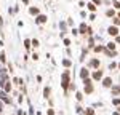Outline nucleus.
I'll return each mask as SVG.
<instances>
[{
  "label": "nucleus",
  "instance_id": "cd10ccee",
  "mask_svg": "<svg viewBox=\"0 0 120 115\" xmlns=\"http://www.w3.org/2000/svg\"><path fill=\"white\" fill-rule=\"evenodd\" d=\"M85 115H94V112H93L91 109H88V110H85Z\"/></svg>",
  "mask_w": 120,
  "mask_h": 115
},
{
  "label": "nucleus",
  "instance_id": "393cba45",
  "mask_svg": "<svg viewBox=\"0 0 120 115\" xmlns=\"http://www.w3.org/2000/svg\"><path fill=\"white\" fill-rule=\"evenodd\" d=\"M114 26H115V27L120 26V18H114Z\"/></svg>",
  "mask_w": 120,
  "mask_h": 115
},
{
  "label": "nucleus",
  "instance_id": "39448f33",
  "mask_svg": "<svg viewBox=\"0 0 120 115\" xmlns=\"http://www.w3.org/2000/svg\"><path fill=\"white\" fill-rule=\"evenodd\" d=\"M80 77H82L83 80H88L90 72H88V69H86V67H82V69H80Z\"/></svg>",
  "mask_w": 120,
  "mask_h": 115
},
{
  "label": "nucleus",
  "instance_id": "f8f14e48",
  "mask_svg": "<svg viewBox=\"0 0 120 115\" xmlns=\"http://www.w3.org/2000/svg\"><path fill=\"white\" fill-rule=\"evenodd\" d=\"M50 94H51V88H50V86H45V88H43V96L48 99V97H50Z\"/></svg>",
  "mask_w": 120,
  "mask_h": 115
},
{
  "label": "nucleus",
  "instance_id": "6ab92c4d",
  "mask_svg": "<svg viewBox=\"0 0 120 115\" xmlns=\"http://www.w3.org/2000/svg\"><path fill=\"white\" fill-rule=\"evenodd\" d=\"M32 47H34V48H38V47H40V42H38L37 38H32Z\"/></svg>",
  "mask_w": 120,
  "mask_h": 115
},
{
  "label": "nucleus",
  "instance_id": "c756f323",
  "mask_svg": "<svg viewBox=\"0 0 120 115\" xmlns=\"http://www.w3.org/2000/svg\"><path fill=\"white\" fill-rule=\"evenodd\" d=\"M64 45H66V47H69V45H71V40H69V38H64Z\"/></svg>",
  "mask_w": 120,
  "mask_h": 115
},
{
  "label": "nucleus",
  "instance_id": "5701e85b",
  "mask_svg": "<svg viewBox=\"0 0 120 115\" xmlns=\"http://www.w3.org/2000/svg\"><path fill=\"white\" fill-rule=\"evenodd\" d=\"M107 50H112V51H114V50H115V43H114V42L107 43Z\"/></svg>",
  "mask_w": 120,
  "mask_h": 115
},
{
  "label": "nucleus",
  "instance_id": "bb28decb",
  "mask_svg": "<svg viewBox=\"0 0 120 115\" xmlns=\"http://www.w3.org/2000/svg\"><path fill=\"white\" fill-rule=\"evenodd\" d=\"M7 67H8L10 72H13V64H11V62H7Z\"/></svg>",
  "mask_w": 120,
  "mask_h": 115
},
{
  "label": "nucleus",
  "instance_id": "7ed1b4c3",
  "mask_svg": "<svg viewBox=\"0 0 120 115\" xmlns=\"http://www.w3.org/2000/svg\"><path fill=\"white\" fill-rule=\"evenodd\" d=\"M46 21H48V16L46 14H38L37 18H35V24H45Z\"/></svg>",
  "mask_w": 120,
  "mask_h": 115
},
{
  "label": "nucleus",
  "instance_id": "b1692460",
  "mask_svg": "<svg viewBox=\"0 0 120 115\" xmlns=\"http://www.w3.org/2000/svg\"><path fill=\"white\" fill-rule=\"evenodd\" d=\"M94 51L96 53H101V51H106V50H104V47H94Z\"/></svg>",
  "mask_w": 120,
  "mask_h": 115
},
{
  "label": "nucleus",
  "instance_id": "f3484780",
  "mask_svg": "<svg viewBox=\"0 0 120 115\" xmlns=\"http://www.w3.org/2000/svg\"><path fill=\"white\" fill-rule=\"evenodd\" d=\"M63 66L64 67H71L72 66V61H71V59H63Z\"/></svg>",
  "mask_w": 120,
  "mask_h": 115
},
{
  "label": "nucleus",
  "instance_id": "2eb2a0df",
  "mask_svg": "<svg viewBox=\"0 0 120 115\" xmlns=\"http://www.w3.org/2000/svg\"><path fill=\"white\" fill-rule=\"evenodd\" d=\"M0 62H2V64H7V62H8V61H7V54H5L3 51L0 53Z\"/></svg>",
  "mask_w": 120,
  "mask_h": 115
},
{
  "label": "nucleus",
  "instance_id": "dca6fc26",
  "mask_svg": "<svg viewBox=\"0 0 120 115\" xmlns=\"http://www.w3.org/2000/svg\"><path fill=\"white\" fill-rule=\"evenodd\" d=\"M112 93H114V94H120V86L112 85Z\"/></svg>",
  "mask_w": 120,
  "mask_h": 115
},
{
  "label": "nucleus",
  "instance_id": "1a4fd4ad",
  "mask_svg": "<svg viewBox=\"0 0 120 115\" xmlns=\"http://www.w3.org/2000/svg\"><path fill=\"white\" fill-rule=\"evenodd\" d=\"M66 27H67V22H59V29H61V37H64L66 35Z\"/></svg>",
  "mask_w": 120,
  "mask_h": 115
},
{
  "label": "nucleus",
  "instance_id": "412c9836",
  "mask_svg": "<svg viewBox=\"0 0 120 115\" xmlns=\"http://www.w3.org/2000/svg\"><path fill=\"white\" fill-rule=\"evenodd\" d=\"M86 7H88V10H90V11H96V5H94V3H88Z\"/></svg>",
  "mask_w": 120,
  "mask_h": 115
},
{
  "label": "nucleus",
  "instance_id": "e433bc0d",
  "mask_svg": "<svg viewBox=\"0 0 120 115\" xmlns=\"http://www.w3.org/2000/svg\"><path fill=\"white\" fill-rule=\"evenodd\" d=\"M119 69H120V62H119Z\"/></svg>",
  "mask_w": 120,
  "mask_h": 115
},
{
  "label": "nucleus",
  "instance_id": "4be33fe9",
  "mask_svg": "<svg viewBox=\"0 0 120 115\" xmlns=\"http://www.w3.org/2000/svg\"><path fill=\"white\" fill-rule=\"evenodd\" d=\"M112 5H114V8L120 10V2H117V0H112Z\"/></svg>",
  "mask_w": 120,
  "mask_h": 115
},
{
  "label": "nucleus",
  "instance_id": "473e14b6",
  "mask_svg": "<svg viewBox=\"0 0 120 115\" xmlns=\"http://www.w3.org/2000/svg\"><path fill=\"white\" fill-rule=\"evenodd\" d=\"M22 3H24V5H29V3H30V0H22Z\"/></svg>",
  "mask_w": 120,
  "mask_h": 115
},
{
  "label": "nucleus",
  "instance_id": "f03ea898",
  "mask_svg": "<svg viewBox=\"0 0 120 115\" xmlns=\"http://www.w3.org/2000/svg\"><path fill=\"white\" fill-rule=\"evenodd\" d=\"M83 83H85V93H86V94L93 93V83H91V80H90V78H88V80H83Z\"/></svg>",
  "mask_w": 120,
  "mask_h": 115
},
{
  "label": "nucleus",
  "instance_id": "a878e982",
  "mask_svg": "<svg viewBox=\"0 0 120 115\" xmlns=\"http://www.w3.org/2000/svg\"><path fill=\"white\" fill-rule=\"evenodd\" d=\"M115 67H119V64H115V62H111V64H109V69H115Z\"/></svg>",
  "mask_w": 120,
  "mask_h": 115
},
{
  "label": "nucleus",
  "instance_id": "7c9ffc66",
  "mask_svg": "<svg viewBox=\"0 0 120 115\" xmlns=\"http://www.w3.org/2000/svg\"><path fill=\"white\" fill-rule=\"evenodd\" d=\"M32 59H34V61H37V59H38V54H37V53H32Z\"/></svg>",
  "mask_w": 120,
  "mask_h": 115
},
{
  "label": "nucleus",
  "instance_id": "6e6552de",
  "mask_svg": "<svg viewBox=\"0 0 120 115\" xmlns=\"http://www.w3.org/2000/svg\"><path fill=\"white\" fill-rule=\"evenodd\" d=\"M102 85L106 86V88H111V86H112V78H111V77H106V78L102 80Z\"/></svg>",
  "mask_w": 120,
  "mask_h": 115
},
{
  "label": "nucleus",
  "instance_id": "2f4dec72",
  "mask_svg": "<svg viewBox=\"0 0 120 115\" xmlns=\"http://www.w3.org/2000/svg\"><path fill=\"white\" fill-rule=\"evenodd\" d=\"M93 3L94 5H101V0H93Z\"/></svg>",
  "mask_w": 120,
  "mask_h": 115
},
{
  "label": "nucleus",
  "instance_id": "c85d7f7f",
  "mask_svg": "<svg viewBox=\"0 0 120 115\" xmlns=\"http://www.w3.org/2000/svg\"><path fill=\"white\" fill-rule=\"evenodd\" d=\"M75 97H77V99H79V101H82L83 94H82V93H77V94H75Z\"/></svg>",
  "mask_w": 120,
  "mask_h": 115
},
{
  "label": "nucleus",
  "instance_id": "c9c22d12",
  "mask_svg": "<svg viewBox=\"0 0 120 115\" xmlns=\"http://www.w3.org/2000/svg\"><path fill=\"white\" fill-rule=\"evenodd\" d=\"M115 40H117V42L120 43V35H117V38H115Z\"/></svg>",
  "mask_w": 120,
  "mask_h": 115
},
{
  "label": "nucleus",
  "instance_id": "0eeeda50",
  "mask_svg": "<svg viewBox=\"0 0 120 115\" xmlns=\"http://www.w3.org/2000/svg\"><path fill=\"white\" fill-rule=\"evenodd\" d=\"M101 78H102V70L98 69V70L93 72V80H101Z\"/></svg>",
  "mask_w": 120,
  "mask_h": 115
},
{
  "label": "nucleus",
  "instance_id": "423d86ee",
  "mask_svg": "<svg viewBox=\"0 0 120 115\" xmlns=\"http://www.w3.org/2000/svg\"><path fill=\"white\" fill-rule=\"evenodd\" d=\"M107 34L112 35V37H117V34H119V29L115 27V26H111V27L107 29Z\"/></svg>",
  "mask_w": 120,
  "mask_h": 115
},
{
  "label": "nucleus",
  "instance_id": "72a5a7b5",
  "mask_svg": "<svg viewBox=\"0 0 120 115\" xmlns=\"http://www.w3.org/2000/svg\"><path fill=\"white\" fill-rule=\"evenodd\" d=\"M2 107H3V101L0 99V112H2Z\"/></svg>",
  "mask_w": 120,
  "mask_h": 115
},
{
  "label": "nucleus",
  "instance_id": "9b49d317",
  "mask_svg": "<svg viewBox=\"0 0 120 115\" xmlns=\"http://www.w3.org/2000/svg\"><path fill=\"white\" fill-rule=\"evenodd\" d=\"M88 67H94V69L99 67V61H98V59H91V61L88 62Z\"/></svg>",
  "mask_w": 120,
  "mask_h": 115
},
{
  "label": "nucleus",
  "instance_id": "9d476101",
  "mask_svg": "<svg viewBox=\"0 0 120 115\" xmlns=\"http://www.w3.org/2000/svg\"><path fill=\"white\" fill-rule=\"evenodd\" d=\"M86 24H85V22H82V24H80V27H79V34H83V35H86Z\"/></svg>",
  "mask_w": 120,
  "mask_h": 115
},
{
  "label": "nucleus",
  "instance_id": "4c0bfd02",
  "mask_svg": "<svg viewBox=\"0 0 120 115\" xmlns=\"http://www.w3.org/2000/svg\"><path fill=\"white\" fill-rule=\"evenodd\" d=\"M119 18H120V13H119Z\"/></svg>",
  "mask_w": 120,
  "mask_h": 115
},
{
  "label": "nucleus",
  "instance_id": "20e7f679",
  "mask_svg": "<svg viewBox=\"0 0 120 115\" xmlns=\"http://www.w3.org/2000/svg\"><path fill=\"white\" fill-rule=\"evenodd\" d=\"M29 14H32V16H35V18H37L38 14H40L38 7H29Z\"/></svg>",
  "mask_w": 120,
  "mask_h": 115
},
{
  "label": "nucleus",
  "instance_id": "58836bf2",
  "mask_svg": "<svg viewBox=\"0 0 120 115\" xmlns=\"http://www.w3.org/2000/svg\"><path fill=\"white\" fill-rule=\"evenodd\" d=\"M119 112H120V110H119Z\"/></svg>",
  "mask_w": 120,
  "mask_h": 115
},
{
  "label": "nucleus",
  "instance_id": "a211bd4d",
  "mask_svg": "<svg viewBox=\"0 0 120 115\" xmlns=\"http://www.w3.org/2000/svg\"><path fill=\"white\" fill-rule=\"evenodd\" d=\"M114 14H115V11H114V10H112V8L106 10V16H107V18H111V16H114Z\"/></svg>",
  "mask_w": 120,
  "mask_h": 115
},
{
  "label": "nucleus",
  "instance_id": "ddd939ff",
  "mask_svg": "<svg viewBox=\"0 0 120 115\" xmlns=\"http://www.w3.org/2000/svg\"><path fill=\"white\" fill-rule=\"evenodd\" d=\"M11 88H13V86H11V83H10V82H7V83L3 85V91H5V93H10V91H11Z\"/></svg>",
  "mask_w": 120,
  "mask_h": 115
},
{
  "label": "nucleus",
  "instance_id": "4468645a",
  "mask_svg": "<svg viewBox=\"0 0 120 115\" xmlns=\"http://www.w3.org/2000/svg\"><path fill=\"white\" fill-rule=\"evenodd\" d=\"M30 47H32V40L26 38V40H24V48H26V50H30Z\"/></svg>",
  "mask_w": 120,
  "mask_h": 115
},
{
  "label": "nucleus",
  "instance_id": "aec40b11",
  "mask_svg": "<svg viewBox=\"0 0 120 115\" xmlns=\"http://www.w3.org/2000/svg\"><path fill=\"white\" fill-rule=\"evenodd\" d=\"M2 101H3V104H11V97H8V96L2 97Z\"/></svg>",
  "mask_w": 120,
  "mask_h": 115
},
{
  "label": "nucleus",
  "instance_id": "f704fd0d",
  "mask_svg": "<svg viewBox=\"0 0 120 115\" xmlns=\"http://www.w3.org/2000/svg\"><path fill=\"white\" fill-rule=\"evenodd\" d=\"M48 115H55V112H53V110L50 109V110H48Z\"/></svg>",
  "mask_w": 120,
  "mask_h": 115
},
{
  "label": "nucleus",
  "instance_id": "f257e3e1",
  "mask_svg": "<svg viewBox=\"0 0 120 115\" xmlns=\"http://www.w3.org/2000/svg\"><path fill=\"white\" fill-rule=\"evenodd\" d=\"M69 75H71V74H69V70H64V72H63V75H61V85H63L64 90L69 88Z\"/></svg>",
  "mask_w": 120,
  "mask_h": 115
}]
</instances>
